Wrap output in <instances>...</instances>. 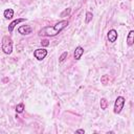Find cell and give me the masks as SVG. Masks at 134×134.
<instances>
[{
  "label": "cell",
  "instance_id": "6da1fadb",
  "mask_svg": "<svg viewBox=\"0 0 134 134\" xmlns=\"http://www.w3.org/2000/svg\"><path fill=\"white\" fill-rule=\"evenodd\" d=\"M69 24L68 20H62L53 25H48V26H44L42 27L39 31L38 35L40 37H54L57 35H59L64 28H66Z\"/></svg>",
  "mask_w": 134,
  "mask_h": 134
},
{
  "label": "cell",
  "instance_id": "7a4b0ae2",
  "mask_svg": "<svg viewBox=\"0 0 134 134\" xmlns=\"http://www.w3.org/2000/svg\"><path fill=\"white\" fill-rule=\"evenodd\" d=\"M1 49L5 54H10L13 52V41L9 36H4L2 38Z\"/></svg>",
  "mask_w": 134,
  "mask_h": 134
},
{
  "label": "cell",
  "instance_id": "3957f363",
  "mask_svg": "<svg viewBox=\"0 0 134 134\" xmlns=\"http://www.w3.org/2000/svg\"><path fill=\"white\" fill-rule=\"evenodd\" d=\"M125 103H126V99L124 96H117L115 102H114V109H113V112L115 114H119L121 112V110L124 109V106H125Z\"/></svg>",
  "mask_w": 134,
  "mask_h": 134
},
{
  "label": "cell",
  "instance_id": "277c9868",
  "mask_svg": "<svg viewBox=\"0 0 134 134\" xmlns=\"http://www.w3.org/2000/svg\"><path fill=\"white\" fill-rule=\"evenodd\" d=\"M47 53H48V51H47L45 48H38V49H36V50L34 51V57H35L38 61H42V60H44V59L46 58Z\"/></svg>",
  "mask_w": 134,
  "mask_h": 134
},
{
  "label": "cell",
  "instance_id": "5b68a950",
  "mask_svg": "<svg viewBox=\"0 0 134 134\" xmlns=\"http://www.w3.org/2000/svg\"><path fill=\"white\" fill-rule=\"evenodd\" d=\"M18 32L23 36H26V35H29L32 32V28L29 25H21L18 27Z\"/></svg>",
  "mask_w": 134,
  "mask_h": 134
},
{
  "label": "cell",
  "instance_id": "8992f818",
  "mask_svg": "<svg viewBox=\"0 0 134 134\" xmlns=\"http://www.w3.org/2000/svg\"><path fill=\"white\" fill-rule=\"evenodd\" d=\"M25 21H26L25 18H18V19H15L14 21H12V22L8 24V31H9V32H13L14 28H15L19 23H21V22H25Z\"/></svg>",
  "mask_w": 134,
  "mask_h": 134
},
{
  "label": "cell",
  "instance_id": "52a82bcc",
  "mask_svg": "<svg viewBox=\"0 0 134 134\" xmlns=\"http://www.w3.org/2000/svg\"><path fill=\"white\" fill-rule=\"evenodd\" d=\"M117 37H118V35H117V31L115 29H110L107 34V38H108V41L110 43H114L117 40Z\"/></svg>",
  "mask_w": 134,
  "mask_h": 134
},
{
  "label": "cell",
  "instance_id": "ba28073f",
  "mask_svg": "<svg viewBox=\"0 0 134 134\" xmlns=\"http://www.w3.org/2000/svg\"><path fill=\"white\" fill-rule=\"evenodd\" d=\"M83 54H84V48H83L82 46H77V47H75L74 52H73V58H74V60L79 61V60L82 58Z\"/></svg>",
  "mask_w": 134,
  "mask_h": 134
},
{
  "label": "cell",
  "instance_id": "9c48e42d",
  "mask_svg": "<svg viewBox=\"0 0 134 134\" xmlns=\"http://www.w3.org/2000/svg\"><path fill=\"white\" fill-rule=\"evenodd\" d=\"M127 44L128 46H132L134 44V30H130L127 36Z\"/></svg>",
  "mask_w": 134,
  "mask_h": 134
},
{
  "label": "cell",
  "instance_id": "30bf717a",
  "mask_svg": "<svg viewBox=\"0 0 134 134\" xmlns=\"http://www.w3.org/2000/svg\"><path fill=\"white\" fill-rule=\"evenodd\" d=\"M3 16L5 19L9 20V19H13L14 17V9L13 8H6L4 12H3Z\"/></svg>",
  "mask_w": 134,
  "mask_h": 134
},
{
  "label": "cell",
  "instance_id": "8fae6325",
  "mask_svg": "<svg viewBox=\"0 0 134 134\" xmlns=\"http://www.w3.org/2000/svg\"><path fill=\"white\" fill-rule=\"evenodd\" d=\"M99 105H100V109L102 110H106L108 108V106H109V102L107 100V98L102 97L100 98V102H99Z\"/></svg>",
  "mask_w": 134,
  "mask_h": 134
},
{
  "label": "cell",
  "instance_id": "7c38bea8",
  "mask_svg": "<svg viewBox=\"0 0 134 134\" xmlns=\"http://www.w3.org/2000/svg\"><path fill=\"white\" fill-rule=\"evenodd\" d=\"M109 82H110V79H109V75H107V74H105V75H103L102 77H100V83L103 84V85H108L109 84Z\"/></svg>",
  "mask_w": 134,
  "mask_h": 134
},
{
  "label": "cell",
  "instance_id": "4fadbf2b",
  "mask_svg": "<svg viewBox=\"0 0 134 134\" xmlns=\"http://www.w3.org/2000/svg\"><path fill=\"white\" fill-rule=\"evenodd\" d=\"M92 19H93V14L90 13V12H87L86 13V18H85V23L88 24L90 21H92Z\"/></svg>",
  "mask_w": 134,
  "mask_h": 134
},
{
  "label": "cell",
  "instance_id": "5bb4252c",
  "mask_svg": "<svg viewBox=\"0 0 134 134\" xmlns=\"http://www.w3.org/2000/svg\"><path fill=\"white\" fill-rule=\"evenodd\" d=\"M24 111V104L23 103H20L16 106V112L17 113H22Z\"/></svg>",
  "mask_w": 134,
  "mask_h": 134
},
{
  "label": "cell",
  "instance_id": "9a60e30c",
  "mask_svg": "<svg viewBox=\"0 0 134 134\" xmlns=\"http://www.w3.org/2000/svg\"><path fill=\"white\" fill-rule=\"evenodd\" d=\"M67 57H68V52H67V51H64V52L60 55V58H59V62H60V63L64 62V61H65V59H66Z\"/></svg>",
  "mask_w": 134,
  "mask_h": 134
},
{
  "label": "cell",
  "instance_id": "2e32d148",
  "mask_svg": "<svg viewBox=\"0 0 134 134\" xmlns=\"http://www.w3.org/2000/svg\"><path fill=\"white\" fill-rule=\"evenodd\" d=\"M70 12H71V8H70V7H68V8H66V9H65L64 12H62V13H61V17H65L66 15L68 16V15L70 14Z\"/></svg>",
  "mask_w": 134,
  "mask_h": 134
},
{
  "label": "cell",
  "instance_id": "e0dca14e",
  "mask_svg": "<svg viewBox=\"0 0 134 134\" xmlns=\"http://www.w3.org/2000/svg\"><path fill=\"white\" fill-rule=\"evenodd\" d=\"M41 44H42V46L46 47V46H48V45H49V41H48L47 39H43V40L41 41Z\"/></svg>",
  "mask_w": 134,
  "mask_h": 134
},
{
  "label": "cell",
  "instance_id": "ac0fdd59",
  "mask_svg": "<svg viewBox=\"0 0 134 134\" xmlns=\"http://www.w3.org/2000/svg\"><path fill=\"white\" fill-rule=\"evenodd\" d=\"M75 133H85V131H84L83 129H79V130L75 131Z\"/></svg>",
  "mask_w": 134,
  "mask_h": 134
}]
</instances>
